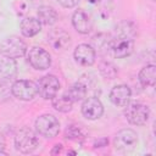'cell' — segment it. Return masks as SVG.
<instances>
[{
	"mask_svg": "<svg viewBox=\"0 0 156 156\" xmlns=\"http://www.w3.org/2000/svg\"><path fill=\"white\" fill-rule=\"evenodd\" d=\"M113 145L119 152H132L138 146V134L130 128H123L116 133Z\"/></svg>",
	"mask_w": 156,
	"mask_h": 156,
	"instance_id": "6da1fadb",
	"label": "cell"
},
{
	"mask_svg": "<svg viewBox=\"0 0 156 156\" xmlns=\"http://www.w3.org/2000/svg\"><path fill=\"white\" fill-rule=\"evenodd\" d=\"M0 52L10 58H20L27 52V44L18 37L11 35L0 43Z\"/></svg>",
	"mask_w": 156,
	"mask_h": 156,
	"instance_id": "7a4b0ae2",
	"label": "cell"
},
{
	"mask_svg": "<svg viewBox=\"0 0 156 156\" xmlns=\"http://www.w3.org/2000/svg\"><path fill=\"white\" fill-rule=\"evenodd\" d=\"M39 145L37 134L29 128L20 129L15 135V146L22 154L33 152Z\"/></svg>",
	"mask_w": 156,
	"mask_h": 156,
	"instance_id": "3957f363",
	"label": "cell"
},
{
	"mask_svg": "<svg viewBox=\"0 0 156 156\" xmlns=\"http://www.w3.org/2000/svg\"><path fill=\"white\" fill-rule=\"evenodd\" d=\"M124 116L130 124L144 126L150 116V110L145 104L141 102H128L124 106Z\"/></svg>",
	"mask_w": 156,
	"mask_h": 156,
	"instance_id": "277c9868",
	"label": "cell"
},
{
	"mask_svg": "<svg viewBox=\"0 0 156 156\" xmlns=\"http://www.w3.org/2000/svg\"><path fill=\"white\" fill-rule=\"evenodd\" d=\"M35 129L38 134L45 138H55L60 132V122L58 119L50 113L41 115L35 121Z\"/></svg>",
	"mask_w": 156,
	"mask_h": 156,
	"instance_id": "5b68a950",
	"label": "cell"
},
{
	"mask_svg": "<svg viewBox=\"0 0 156 156\" xmlns=\"http://www.w3.org/2000/svg\"><path fill=\"white\" fill-rule=\"evenodd\" d=\"M11 93L20 100L29 101L38 95V85L32 80L18 79L11 85Z\"/></svg>",
	"mask_w": 156,
	"mask_h": 156,
	"instance_id": "8992f818",
	"label": "cell"
},
{
	"mask_svg": "<svg viewBox=\"0 0 156 156\" xmlns=\"http://www.w3.org/2000/svg\"><path fill=\"white\" fill-rule=\"evenodd\" d=\"M37 85H38V94L45 100H52L57 95L61 88L58 78L54 74H46L41 77L37 83Z\"/></svg>",
	"mask_w": 156,
	"mask_h": 156,
	"instance_id": "52a82bcc",
	"label": "cell"
},
{
	"mask_svg": "<svg viewBox=\"0 0 156 156\" xmlns=\"http://www.w3.org/2000/svg\"><path fill=\"white\" fill-rule=\"evenodd\" d=\"M27 58L28 62L30 63V66L38 71H44L48 69L51 65V56L50 54L40 48V46H33L29 49L28 54H27Z\"/></svg>",
	"mask_w": 156,
	"mask_h": 156,
	"instance_id": "ba28073f",
	"label": "cell"
},
{
	"mask_svg": "<svg viewBox=\"0 0 156 156\" xmlns=\"http://www.w3.org/2000/svg\"><path fill=\"white\" fill-rule=\"evenodd\" d=\"M134 49V39L127 35H115L112 37L111 51L115 57L124 58L133 52Z\"/></svg>",
	"mask_w": 156,
	"mask_h": 156,
	"instance_id": "9c48e42d",
	"label": "cell"
},
{
	"mask_svg": "<svg viewBox=\"0 0 156 156\" xmlns=\"http://www.w3.org/2000/svg\"><path fill=\"white\" fill-rule=\"evenodd\" d=\"M74 60L82 67H90L94 65L96 58L95 49L89 44H79L74 49Z\"/></svg>",
	"mask_w": 156,
	"mask_h": 156,
	"instance_id": "30bf717a",
	"label": "cell"
},
{
	"mask_svg": "<svg viewBox=\"0 0 156 156\" xmlns=\"http://www.w3.org/2000/svg\"><path fill=\"white\" fill-rule=\"evenodd\" d=\"M82 113L90 121L99 119L104 113V105L96 96L87 98L82 104Z\"/></svg>",
	"mask_w": 156,
	"mask_h": 156,
	"instance_id": "8fae6325",
	"label": "cell"
},
{
	"mask_svg": "<svg viewBox=\"0 0 156 156\" xmlns=\"http://www.w3.org/2000/svg\"><path fill=\"white\" fill-rule=\"evenodd\" d=\"M72 24L80 34H88L93 29V20L90 15L83 9H78L72 15Z\"/></svg>",
	"mask_w": 156,
	"mask_h": 156,
	"instance_id": "7c38bea8",
	"label": "cell"
},
{
	"mask_svg": "<svg viewBox=\"0 0 156 156\" xmlns=\"http://www.w3.org/2000/svg\"><path fill=\"white\" fill-rule=\"evenodd\" d=\"M132 96V91L130 88L126 84H118L115 85L111 91H110V100L113 105L119 106V107H124Z\"/></svg>",
	"mask_w": 156,
	"mask_h": 156,
	"instance_id": "4fadbf2b",
	"label": "cell"
},
{
	"mask_svg": "<svg viewBox=\"0 0 156 156\" xmlns=\"http://www.w3.org/2000/svg\"><path fill=\"white\" fill-rule=\"evenodd\" d=\"M17 74V65L13 58L1 56L0 57V83H7L12 80Z\"/></svg>",
	"mask_w": 156,
	"mask_h": 156,
	"instance_id": "5bb4252c",
	"label": "cell"
},
{
	"mask_svg": "<svg viewBox=\"0 0 156 156\" xmlns=\"http://www.w3.org/2000/svg\"><path fill=\"white\" fill-rule=\"evenodd\" d=\"M48 40L55 50H66L71 45V37L61 29H56L51 32L49 34Z\"/></svg>",
	"mask_w": 156,
	"mask_h": 156,
	"instance_id": "9a60e30c",
	"label": "cell"
},
{
	"mask_svg": "<svg viewBox=\"0 0 156 156\" xmlns=\"http://www.w3.org/2000/svg\"><path fill=\"white\" fill-rule=\"evenodd\" d=\"M20 29L24 37L30 38V37L37 35L41 30V23L35 17H26L22 20L20 24Z\"/></svg>",
	"mask_w": 156,
	"mask_h": 156,
	"instance_id": "2e32d148",
	"label": "cell"
},
{
	"mask_svg": "<svg viewBox=\"0 0 156 156\" xmlns=\"http://www.w3.org/2000/svg\"><path fill=\"white\" fill-rule=\"evenodd\" d=\"M57 12L48 5H41L38 9V20L40 23L45 24V26H51L55 24L57 21Z\"/></svg>",
	"mask_w": 156,
	"mask_h": 156,
	"instance_id": "e0dca14e",
	"label": "cell"
},
{
	"mask_svg": "<svg viewBox=\"0 0 156 156\" xmlns=\"http://www.w3.org/2000/svg\"><path fill=\"white\" fill-rule=\"evenodd\" d=\"M156 79V67L155 65H146L139 72V82L144 87H154Z\"/></svg>",
	"mask_w": 156,
	"mask_h": 156,
	"instance_id": "ac0fdd59",
	"label": "cell"
},
{
	"mask_svg": "<svg viewBox=\"0 0 156 156\" xmlns=\"http://www.w3.org/2000/svg\"><path fill=\"white\" fill-rule=\"evenodd\" d=\"M87 90H88L87 84L79 80V82H76L65 94L72 100V102H77V101H82L85 98Z\"/></svg>",
	"mask_w": 156,
	"mask_h": 156,
	"instance_id": "d6986e66",
	"label": "cell"
},
{
	"mask_svg": "<svg viewBox=\"0 0 156 156\" xmlns=\"http://www.w3.org/2000/svg\"><path fill=\"white\" fill-rule=\"evenodd\" d=\"M66 139L73 140V141H82L87 138V132L80 124H71L67 127L65 132Z\"/></svg>",
	"mask_w": 156,
	"mask_h": 156,
	"instance_id": "ffe728a7",
	"label": "cell"
},
{
	"mask_svg": "<svg viewBox=\"0 0 156 156\" xmlns=\"http://www.w3.org/2000/svg\"><path fill=\"white\" fill-rule=\"evenodd\" d=\"M72 105H73L72 100L66 94H62L60 96L56 95L52 99V106H54V108L56 111H58V112H62V113L69 112L72 110Z\"/></svg>",
	"mask_w": 156,
	"mask_h": 156,
	"instance_id": "44dd1931",
	"label": "cell"
},
{
	"mask_svg": "<svg viewBox=\"0 0 156 156\" xmlns=\"http://www.w3.org/2000/svg\"><path fill=\"white\" fill-rule=\"evenodd\" d=\"M136 34V28L135 26L129 22V21H124L121 22L119 24H117L116 27V35H127V37H132L134 38Z\"/></svg>",
	"mask_w": 156,
	"mask_h": 156,
	"instance_id": "7402d4cb",
	"label": "cell"
},
{
	"mask_svg": "<svg viewBox=\"0 0 156 156\" xmlns=\"http://www.w3.org/2000/svg\"><path fill=\"white\" fill-rule=\"evenodd\" d=\"M111 43H112V37H110L108 34H99L94 38L95 48L99 49L100 51L111 50Z\"/></svg>",
	"mask_w": 156,
	"mask_h": 156,
	"instance_id": "603a6c76",
	"label": "cell"
},
{
	"mask_svg": "<svg viewBox=\"0 0 156 156\" xmlns=\"http://www.w3.org/2000/svg\"><path fill=\"white\" fill-rule=\"evenodd\" d=\"M100 72H101V74H102L104 77H106V78H108V79L115 78L116 74H117L116 67H115L111 62H107V61H105V62H102V63L100 65Z\"/></svg>",
	"mask_w": 156,
	"mask_h": 156,
	"instance_id": "cb8c5ba5",
	"label": "cell"
},
{
	"mask_svg": "<svg viewBox=\"0 0 156 156\" xmlns=\"http://www.w3.org/2000/svg\"><path fill=\"white\" fill-rule=\"evenodd\" d=\"M62 7H66V9H72L74 6L78 5L79 0H56Z\"/></svg>",
	"mask_w": 156,
	"mask_h": 156,
	"instance_id": "d4e9b609",
	"label": "cell"
},
{
	"mask_svg": "<svg viewBox=\"0 0 156 156\" xmlns=\"http://www.w3.org/2000/svg\"><path fill=\"white\" fill-rule=\"evenodd\" d=\"M5 145H6V141H5V136L0 133V155H6V152L4 151L5 149Z\"/></svg>",
	"mask_w": 156,
	"mask_h": 156,
	"instance_id": "484cf974",
	"label": "cell"
},
{
	"mask_svg": "<svg viewBox=\"0 0 156 156\" xmlns=\"http://www.w3.org/2000/svg\"><path fill=\"white\" fill-rule=\"evenodd\" d=\"M62 151V145L61 144H56L55 147L51 150V155H56V154H60Z\"/></svg>",
	"mask_w": 156,
	"mask_h": 156,
	"instance_id": "4316f807",
	"label": "cell"
},
{
	"mask_svg": "<svg viewBox=\"0 0 156 156\" xmlns=\"http://www.w3.org/2000/svg\"><path fill=\"white\" fill-rule=\"evenodd\" d=\"M152 1H155V0H152Z\"/></svg>",
	"mask_w": 156,
	"mask_h": 156,
	"instance_id": "83f0119b",
	"label": "cell"
}]
</instances>
